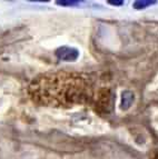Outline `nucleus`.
Wrapping results in <instances>:
<instances>
[{"label": "nucleus", "instance_id": "nucleus-4", "mask_svg": "<svg viewBox=\"0 0 158 159\" xmlns=\"http://www.w3.org/2000/svg\"><path fill=\"white\" fill-rule=\"evenodd\" d=\"M56 3H58V5H63V6H74V5H78L79 1H74V0H61V1H57Z\"/></svg>", "mask_w": 158, "mask_h": 159}, {"label": "nucleus", "instance_id": "nucleus-5", "mask_svg": "<svg viewBox=\"0 0 158 159\" xmlns=\"http://www.w3.org/2000/svg\"><path fill=\"white\" fill-rule=\"evenodd\" d=\"M108 2L113 3V5H116V6H121L123 3H124V1H123V0H119V1H110V0H109Z\"/></svg>", "mask_w": 158, "mask_h": 159}, {"label": "nucleus", "instance_id": "nucleus-1", "mask_svg": "<svg viewBox=\"0 0 158 159\" xmlns=\"http://www.w3.org/2000/svg\"><path fill=\"white\" fill-rule=\"evenodd\" d=\"M56 56H57V58L63 61H76L79 57V51L78 49L74 47L63 46V47L58 48L56 50Z\"/></svg>", "mask_w": 158, "mask_h": 159}, {"label": "nucleus", "instance_id": "nucleus-2", "mask_svg": "<svg viewBox=\"0 0 158 159\" xmlns=\"http://www.w3.org/2000/svg\"><path fill=\"white\" fill-rule=\"evenodd\" d=\"M132 101H134V93L132 91H124L123 95H121V105L120 108L123 110H127V109L130 108V106L132 105Z\"/></svg>", "mask_w": 158, "mask_h": 159}, {"label": "nucleus", "instance_id": "nucleus-3", "mask_svg": "<svg viewBox=\"0 0 158 159\" xmlns=\"http://www.w3.org/2000/svg\"><path fill=\"white\" fill-rule=\"evenodd\" d=\"M156 3V1H150V0H140V1H135L134 8L135 9H144L147 8L149 6Z\"/></svg>", "mask_w": 158, "mask_h": 159}]
</instances>
